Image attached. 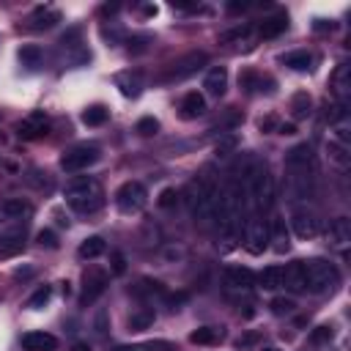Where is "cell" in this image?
<instances>
[{
    "instance_id": "obj_1",
    "label": "cell",
    "mask_w": 351,
    "mask_h": 351,
    "mask_svg": "<svg viewBox=\"0 0 351 351\" xmlns=\"http://www.w3.org/2000/svg\"><path fill=\"white\" fill-rule=\"evenodd\" d=\"M63 197L77 214H93V211H99L104 206V189L93 176L71 178L63 186Z\"/></svg>"
},
{
    "instance_id": "obj_2",
    "label": "cell",
    "mask_w": 351,
    "mask_h": 351,
    "mask_svg": "<svg viewBox=\"0 0 351 351\" xmlns=\"http://www.w3.org/2000/svg\"><path fill=\"white\" fill-rule=\"evenodd\" d=\"M304 269V291L310 293H326L335 291L340 282V274L335 269V263L324 261V258H313V261H302Z\"/></svg>"
},
{
    "instance_id": "obj_3",
    "label": "cell",
    "mask_w": 351,
    "mask_h": 351,
    "mask_svg": "<svg viewBox=\"0 0 351 351\" xmlns=\"http://www.w3.org/2000/svg\"><path fill=\"white\" fill-rule=\"evenodd\" d=\"M217 206H219V192L208 178H197L189 186V208L197 219L208 222L217 217Z\"/></svg>"
},
{
    "instance_id": "obj_4",
    "label": "cell",
    "mask_w": 351,
    "mask_h": 351,
    "mask_svg": "<svg viewBox=\"0 0 351 351\" xmlns=\"http://www.w3.org/2000/svg\"><path fill=\"white\" fill-rule=\"evenodd\" d=\"M244 189L252 200V208L261 211V208H269L274 203V178L271 173L266 170V165L258 162V167L252 170V176L244 181Z\"/></svg>"
},
{
    "instance_id": "obj_5",
    "label": "cell",
    "mask_w": 351,
    "mask_h": 351,
    "mask_svg": "<svg viewBox=\"0 0 351 351\" xmlns=\"http://www.w3.org/2000/svg\"><path fill=\"white\" fill-rule=\"evenodd\" d=\"M206 63H208V55L206 52H189V55H184V58H178L176 63L167 66V71L162 74V82H181V80L197 74Z\"/></svg>"
},
{
    "instance_id": "obj_6",
    "label": "cell",
    "mask_w": 351,
    "mask_h": 351,
    "mask_svg": "<svg viewBox=\"0 0 351 351\" xmlns=\"http://www.w3.org/2000/svg\"><path fill=\"white\" fill-rule=\"evenodd\" d=\"M93 162H99V148H96V145H88V143H80V145L63 151V156H60V167H63L66 173L88 170Z\"/></svg>"
},
{
    "instance_id": "obj_7",
    "label": "cell",
    "mask_w": 351,
    "mask_h": 351,
    "mask_svg": "<svg viewBox=\"0 0 351 351\" xmlns=\"http://www.w3.org/2000/svg\"><path fill=\"white\" fill-rule=\"evenodd\" d=\"M145 200H148V192H145V186L140 181H126L115 192V206L123 214H137L145 206Z\"/></svg>"
},
{
    "instance_id": "obj_8",
    "label": "cell",
    "mask_w": 351,
    "mask_h": 351,
    "mask_svg": "<svg viewBox=\"0 0 351 351\" xmlns=\"http://www.w3.org/2000/svg\"><path fill=\"white\" fill-rule=\"evenodd\" d=\"M244 247L252 255H261L269 247V225L263 219H258V217L244 219Z\"/></svg>"
},
{
    "instance_id": "obj_9",
    "label": "cell",
    "mask_w": 351,
    "mask_h": 351,
    "mask_svg": "<svg viewBox=\"0 0 351 351\" xmlns=\"http://www.w3.org/2000/svg\"><path fill=\"white\" fill-rule=\"evenodd\" d=\"M291 228L299 239H313L318 233V214L310 206H293L291 208Z\"/></svg>"
},
{
    "instance_id": "obj_10",
    "label": "cell",
    "mask_w": 351,
    "mask_h": 351,
    "mask_svg": "<svg viewBox=\"0 0 351 351\" xmlns=\"http://www.w3.org/2000/svg\"><path fill=\"white\" fill-rule=\"evenodd\" d=\"M82 296H80V304H93L101 293H104V288H107V274L104 271H99V269H90V271H85V277H82Z\"/></svg>"
},
{
    "instance_id": "obj_11",
    "label": "cell",
    "mask_w": 351,
    "mask_h": 351,
    "mask_svg": "<svg viewBox=\"0 0 351 351\" xmlns=\"http://www.w3.org/2000/svg\"><path fill=\"white\" fill-rule=\"evenodd\" d=\"M47 126H49V118H47L41 110H33V112H27V115L19 121L16 132H19V137H25V140H36V137L47 134Z\"/></svg>"
},
{
    "instance_id": "obj_12",
    "label": "cell",
    "mask_w": 351,
    "mask_h": 351,
    "mask_svg": "<svg viewBox=\"0 0 351 351\" xmlns=\"http://www.w3.org/2000/svg\"><path fill=\"white\" fill-rule=\"evenodd\" d=\"M285 170L288 173H313V151L307 143L293 145L285 154Z\"/></svg>"
},
{
    "instance_id": "obj_13",
    "label": "cell",
    "mask_w": 351,
    "mask_h": 351,
    "mask_svg": "<svg viewBox=\"0 0 351 351\" xmlns=\"http://www.w3.org/2000/svg\"><path fill=\"white\" fill-rule=\"evenodd\" d=\"M332 93H335V99L340 101V104H346L348 101V96H351V66L348 63H337V69L332 71Z\"/></svg>"
},
{
    "instance_id": "obj_14",
    "label": "cell",
    "mask_w": 351,
    "mask_h": 351,
    "mask_svg": "<svg viewBox=\"0 0 351 351\" xmlns=\"http://www.w3.org/2000/svg\"><path fill=\"white\" fill-rule=\"evenodd\" d=\"M33 214V206L22 197H8L0 203V222H16V219H27Z\"/></svg>"
},
{
    "instance_id": "obj_15",
    "label": "cell",
    "mask_w": 351,
    "mask_h": 351,
    "mask_svg": "<svg viewBox=\"0 0 351 351\" xmlns=\"http://www.w3.org/2000/svg\"><path fill=\"white\" fill-rule=\"evenodd\" d=\"M326 239H329V247L335 250H346L351 244V222L346 217H337L329 222V230H326Z\"/></svg>"
},
{
    "instance_id": "obj_16",
    "label": "cell",
    "mask_w": 351,
    "mask_h": 351,
    "mask_svg": "<svg viewBox=\"0 0 351 351\" xmlns=\"http://www.w3.org/2000/svg\"><path fill=\"white\" fill-rule=\"evenodd\" d=\"M225 285L233 291H247L255 285V274L247 266H228L225 269Z\"/></svg>"
},
{
    "instance_id": "obj_17",
    "label": "cell",
    "mask_w": 351,
    "mask_h": 351,
    "mask_svg": "<svg viewBox=\"0 0 351 351\" xmlns=\"http://www.w3.org/2000/svg\"><path fill=\"white\" fill-rule=\"evenodd\" d=\"M203 88H206L208 96L219 99V96L225 93V88H228V71H225V66L208 69V71H206V80H203Z\"/></svg>"
},
{
    "instance_id": "obj_18",
    "label": "cell",
    "mask_w": 351,
    "mask_h": 351,
    "mask_svg": "<svg viewBox=\"0 0 351 351\" xmlns=\"http://www.w3.org/2000/svg\"><path fill=\"white\" fill-rule=\"evenodd\" d=\"M58 340L49 332H25L22 335V348L25 351H55Z\"/></svg>"
},
{
    "instance_id": "obj_19",
    "label": "cell",
    "mask_w": 351,
    "mask_h": 351,
    "mask_svg": "<svg viewBox=\"0 0 351 351\" xmlns=\"http://www.w3.org/2000/svg\"><path fill=\"white\" fill-rule=\"evenodd\" d=\"M282 285L291 291V293H302L304 291V269H302V261H293L282 269Z\"/></svg>"
},
{
    "instance_id": "obj_20",
    "label": "cell",
    "mask_w": 351,
    "mask_h": 351,
    "mask_svg": "<svg viewBox=\"0 0 351 351\" xmlns=\"http://www.w3.org/2000/svg\"><path fill=\"white\" fill-rule=\"evenodd\" d=\"M269 241L277 252H285L291 247V236H288V228H285V219L282 217H274L271 225H269Z\"/></svg>"
},
{
    "instance_id": "obj_21",
    "label": "cell",
    "mask_w": 351,
    "mask_h": 351,
    "mask_svg": "<svg viewBox=\"0 0 351 351\" xmlns=\"http://www.w3.org/2000/svg\"><path fill=\"white\" fill-rule=\"evenodd\" d=\"M203 112H206V99H203V93L189 90V93L181 99V118L192 121V118H197V115H203Z\"/></svg>"
},
{
    "instance_id": "obj_22",
    "label": "cell",
    "mask_w": 351,
    "mask_h": 351,
    "mask_svg": "<svg viewBox=\"0 0 351 351\" xmlns=\"http://www.w3.org/2000/svg\"><path fill=\"white\" fill-rule=\"evenodd\" d=\"M326 156H329V162H332L335 167L346 170V167L351 165V145L337 143V140H332V137H329V143H326Z\"/></svg>"
},
{
    "instance_id": "obj_23",
    "label": "cell",
    "mask_w": 351,
    "mask_h": 351,
    "mask_svg": "<svg viewBox=\"0 0 351 351\" xmlns=\"http://www.w3.org/2000/svg\"><path fill=\"white\" fill-rule=\"evenodd\" d=\"M222 337H225V329H222V326H197V329L189 335V340L197 343V346H214V343H219Z\"/></svg>"
},
{
    "instance_id": "obj_24",
    "label": "cell",
    "mask_w": 351,
    "mask_h": 351,
    "mask_svg": "<svg viewBox=\"0 0 351 351\" xmlns=\"http://www.w3.org/2000/svg\"><path fill=\"white\" fill-rule=\"evenodd\" d=\"M25 250L22 233H0V258H14Z\"/></svg>"
},
{
    "instance_id": "obj_25",
    "label": "cell",
    "mask_w": 351,
    "mask_h": 351,
    "mask_svg": "<svg viewBox=\"0 0 351 351\" xmlns=\"http://www.w3.org/2000/svg\"><path fill=\"white\" fill-rule=\"evenodd\" d=\"M55 22H60V14H58L55 8H49V5H41V8H36V11L30 14V27H36V30L52 27Z\"/></svg>"
},
{
    "instance_id": "obj_26",
    "label": "cell",
    "mask_w": 351,
    "mask_h": 351,
    "mask_svg": "<svg viewBox=\"0 0 351 351\" xmlns=\"http://www.w3.org/2000/svg\"><path fill=\"white\" fill-rule=\"evenodd\" d=\"M115 82H118V88H121V93L123 96H140V88H143V80H140V74L137 71H123V74H118L115 77Z\"/></svg>"
},
{
    "instance_id": "obj_27",
    "label": "cell",
    "mask_w": 351,
    "mask_h": 351,
    "mask_svg": "<svg viewBox=\"0 0 351 351\" xmlns=\"http://www.w3.org/2000/svg\"><path fill=\"white\" fill-rule=\"evenodd\" d=\"M255 282H258L263 291H277V288L282 285V266H266V269L255 277Z\"/></svg>"
},
{
    "instance_id": "obj_28",
    "label": "cell",
    "mask_w": 351,
    "mask_h": 351,
    "mask_svg": "<svg viewBox=\"0 0 351 351\" xmlns=\"http://www.w3.org/2000/svg\"><path fill=\"white\" fill-rule=\"evenodd\" d=\"M282 63H285L288 69H293V71H307L310 63H313V55H310L307 49H296V52H288V55L282 58Z\"/></svg>"
},
{
    "instance_id": "obj_29",
    "label": "cell",
    "mask_w": 351,
    "mask_h": 351,
    "mask_svg": "<svg viewBox=\"0 0 351 351\" xmlns=\"http://www.w3.org/2000/svg\"><path fill=\"white\" fill-rule=\"evenodd\" d=\"M104 250H107V244H104L101 236H88V239L80 244L77 252H80V258H88V261H90V258H99Z\"/></svg>"
},
{
    "instance_id": "obj_30",
    "label": "cell",
    "mask_w": 351,
    "mask_h": 351,
    "mask_svg": "<svg viewBox=\"0 0 351 351\" xmlns=\"http://www.w3.org/2000/svg\"><path fill=\"white\" fill-rule=\"evenodd\" d=\"M285 27H288V19H285V16H269V19L261 22L258 33H261L263 38H274V36H280Z\"/></svg>"
},
{
    "instance_id": "obj_31",
    "label": "cell",
    "mask_w": 351,
    "mask_h": 351,
    "mask_svg": "<svg viewBox=\"0 0 351 351\" xmlns=\"http://www.w3.org/2000/svg\"><path fill=\"white\" fill-rule=\"evenodd\" d=\"M19 60H22V66L36 69V66H41L44 52H41V47H36V44H25V47L19 49Z\"/></svg>"
},
{
    "instance_id": "obj_32",
    "label": "cell",
    "mask_w": 351,
    "mask_h": 351,
    "mask_svg": "<svg viewBox=\"0 0 351 351\" xmlns=\"http://www.w3.org/2000/svg\"><path fill=\"white\" fill-rule=\"evenodd\" d=\"M310 107H313L310 93H304V90L293 93V99H291V112H293V118H307V115H310Z\"/></svg>"
},
{
    "instance_id": "obj_33",
    "label": "cell",
    "mask_w": 351,
    "mask_h": 351,
    "mask_svg": "<svg viewBox=\"0 0 351 351\" xmlns=\"http://www.w3.org/2000/svg\"><path fill=\"white\" fill-rule=\"evenodd\" d=\"M115 351H173V346L167 340H145V343H134V346H118Z\"/></svg>"
},
{
    "instance_id": "obj_34",
    "label": "cell",
    "mask_w": 351,
    "mask_h": 351,
    "mask_svg": "<svg viewBox=\"0 0 351 351\" xmlns=\"http://www.w3.org/2000/svg\"><path fill=\"white\" fill-rule=\"evenodd\" d=\"M104 121H107V107H101V104H93L82 112V123H88V126H101Z\"/></svg>"
},
{
    "instance_id": "obj_35",
    "label": "cell",
    "mask_w": 351,
    "mask_h": 351,
    "mask_svg": "<svg viewBox=\"0 0 351 351\" xmlns=\"http://www.w3.org/2000/svg\"><path fill=\"white\" fill-rule=\"evenodd\" d=\"M49 296H52V288H49V285H41V288L27 299V307H30V310H41V307L49 302Z\"/></svg>"
},
{
    "instance_id": "obj_36",
    "label": "cell",
    "mask_w": 351,
    "mask_h": 351,
    "mask_svg": "<svg viewBox=\"0 0 351 351\" xmlns=\"http://www.w3.org/2000/svg\"><path fill=\"white\" fill-rule=\"evenodd\" d=\"M154 324V310H140V313H134L132 318H129V326L137 332V329H145V326H151Z\"/></svg>"
},
{
    "instance_id": "obj_37",
    "label": "cell",
    "mask_w": 351,
    "mask_h": 351,
    "mask_svg": "<svg viewBox=\"0 0 351 351\" xmlns=\"http://www.w3.org/2000/svg\"><path fill=\"white\" fill-rule=\"evenodd\" d=\"M269 307H271V313H274V315H288V313H293V307H296V304H293V299H285V296H274Z\"/></svg>"
},
{
    "instance_id": "obj_38",
    "label": "cell",
    "mask_w": 351,
    "mask_h": 351,
    "mask_svg": "<svg viewBox=\"0 0 351 351\" xmlns=\"http://www.w3.org/2000/svg\"><path fill=\"white\" fill-rule=\"evenodd\" d=\"M134 129H137V132H140V134H143V137H151V134H156V129H159V121H156V118H151V115H148V118H140V121H137V126H134Z\"/></svg>"
},
{
    "instance_id": "obj_39",
    "label": "cell",
    "mask_w": 351,
    "mask_h": 351,
    "mask_svg": "<svg viewBox=\"0 0 351 351\" xmlns=\"http://www.w3.org/2000/svg\"><path fill=\"white\" fill-rule=\"evenodd\" d=\"M156 203H159L162 208H170V206H176V203H178V192L167 186V189H162V192H159V197H156Z\"/></svg>"
},
{
    "instance_id": "obj_40",
    "label": "cell",
    "mask_w": 351,
    "mask_h": 351,
    "mask_svg": "<svg viewBox=\"0 0 351 351\" xmlns=\"http://www.w3.org/2000/svg\"><path fill=\"white\" fill-rule=\"evenodd\" d=\"M247 33H250V27L247 25H241V27H236V30H230V33H222V38L219 41H236V38H247Z\"/></svg>"
},
{
    "instance_id": "obj_41",
    "label": "cell",
    "mask_w": 351,
    "mask_h": 351,
    "mask_svg": "<svg viewBox=\"0 0 351 351\" xmlns=\"http://www.w3.org/2000/svg\"><path fill=\"white\" fill-rule=\"evenodd\" d=\"M233 148H236V137H233V134H228L225 140H219V143H217V154H219V156L230 154Z\"/></svg>"
},
{
    "instance_id": "obj_42",
    "label": "cell",
    "mask_w": 351,
    "mask_h": 351,
    "mask_svg": "<svg viewBox=\"0 0 351 351\" xmlns=\"http://www.w3.org/2000/svg\"><path fill=\"white\" fill-rule=\"evenodd\" d=\"M38 244H41V247H58V236H55L52 230H41V233H38Z\"/></svg>"
},
{
    "instance_id": "obj_43",
    "label": "cell",
    "mask_w": 351,
    "mask_h": 351,
    "mask_svg": "<svg viewBox=\"0 0 351 351\" xmlns=\"http://www.w3.org/2000/svg\"><path fill=\"white\" fill-rule=\"evenodd\" d=\"M123 269H126V263H123V255H121V252H112V271H115V274H121Z\"/></svg>"
},
{
    "instance_id": "obj_44",
    "label": "cell",
    "mask_w": 351,
    "mask_h": 351,
    "mask_svg": "<svg viewBox=\"0 0 351 351\" xmlns=\"http://www.w3.org/2000/svg\"><path fill=\"white\" fill-rule=\"evenodd\" d=\"M332 337V329L329 326H318V332H313V340L321 343V340H329Z\"/></svg>"
},
{
    "instance_id": "obj_45",
    "label": "cell",
    "mask_w": 351,
    "mask_h": 351,
    "mask_svg": "<svg viewBox=\"0 0 351 351\" xmlns=\"http://www.w3.org/2000/svg\"><path fill=\"white\" fill-rule=\"evenodd\" d=\"M247 5H250V3H230V5H228V11H230V14H236V11H244Z\"/></svg>"
},
{
    "instance_id": "obj_46",
    "label": "cell",
    "mask_w": 351,
    "mask_h": 351,
    "mask_svg": "<svg viewBox=\"0 0 351 351\" xmlns=\"http://www.w3.org/2000/svg\"><path fill=\"white\" fill-rule=\"evenodd\" d=\"M293 132H296L293 123H282V126H280V134H293Z\"/></svg>"
},
{
    "instance_id": "obj_47",
    "label": "cell",
    "mask_w": 351,
    "mask_h": 351,
    "mask_svg": "<svg viewBox=\"0 0 351 351\" xmlns=\"http://www.w3.org/2000/svg\"><path fill=\"white\" fill-rule=\"evenodd\" d=\"M71 351H90V346H88V343H74Z\"/></svg>"
},
{
    "instance_id": "obj_48",
    "label": "cell",
    "mask_w": 351,
    "mask_h": 351,
    "mask_svg": "<svg viewBox=\"0 0 351 351\" xmlns=\"http://www.w3.org/2000/svg\"><path fill=\"white\" fill-rule=\"evenodd\" d=\"M263 351H280V348H263Z\"/></svg>"
}]
</instances>
